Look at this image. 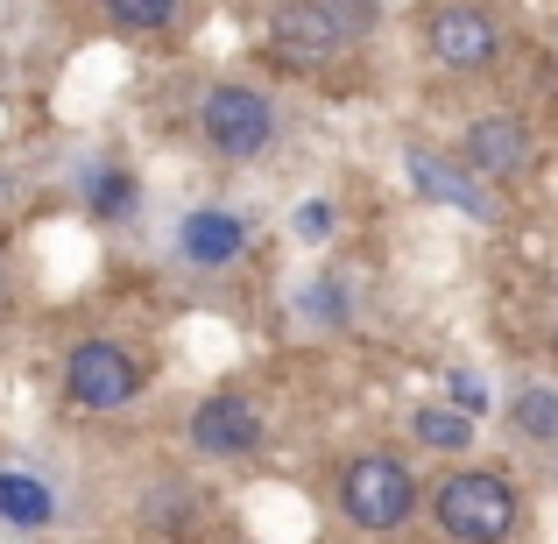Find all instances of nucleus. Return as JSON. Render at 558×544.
Wrapping results in <instances>:
<instances>
[{
  "mask_svg": "<svg viewBox=\"0 0 558 544\" xmlns=\"http://www.w3.org/2000/svg\"><path fill=\"white\" fill-rule=\"evenodd\" d=\"M424 517L446 544H517L523 531V488L509 467L460 460L438 481H424Z\"/></svg>",
  "mask_w": 558,
  "mask_h": 544,
  "instance_id": "nucleus-1",
  "label": "nucleus"
},
{
  "mask_svg": "<svg viewBox=\"0 0 558 544\" xmlns=\"http://www.w3.org/2000/svg\"><path fill=\"white\" fill-rule=\"evenodd\" d=\"M332 503H340V517L354 523V531L389 537V531H403V523L424 509V474L403 460V452H389V446L347 452L340 474H332Z\"/></svg>",
  "mask_w": 558,
  "mask_h": 544,
  "instance_id": "nucleus-2",
  "label": "nucleus"
},
{
  "mask_svg": "<svg viewBox=\"0 0 558 544\" xmlns=\"http://www.w3.org/2000/svg\"><path fill=\"white\" fill-rule=\"evenodd\" d=\"M410 28L438 71H495L509 57V22L495 0H424Z\"/></svg>",
  "mask_w": 558,
  "mask_h": 544,
  "instance_id": "nucleus-3",
  "label": "nucleus"
},
{
  "mask_svg": "<svg viewBox=\"0 0 558 544\" xmlns=\"http://www.w3.org/2000/svg\"><path fill=\"white\" fill-rule=\"evenodd\" d=\"M283 135V113L262 85L247 78H213L198 93V142L219 156V164H262Z\"/></svg>",
  "mask_w": 558,
  "mask_h": 544,
  "instance_id": "nucleus-4",
  "label": "nucleus"
},
{
  "mask_svg": "<svg viewBox=\"0 0 558 544\" xmlns=\"http://www.w3.org/2000/svg\"><path fill=\"white\" fill-rule=\"evenodd\" d=\"M57 382H64V403L93 410V418H113V410L142 403V389H149V367L128 340H107V333H85V340L64 347V361H57Z\"/></svg>",
  "mask_w": 558,
  "mask_h": 544,
  "instance_id": "nucleus-5",
  "label": "nucleus"
},
{
  "mask_svg": "<svg viewBox=\"0 0 558 544\" xmlns=\"http://www.w3.org/2000/svg\"><path fill=\"white\" fill-rule=\"evenodd\" d=\"M403 178L424 205H446V213L474 219V227H502L509 219V191L488 184L460 149H432V142H410L403 149Z\"/></svg>",
  "mask_w": 558,
  "mask_h": 544,
  "instance_id": "nucleus-6",
  "label": "nucleus"
},
{
  "mask_svg": "<svg viewBox=\"0 0 558 544\" xmlns=\"http://www.w3.org/2000/svg\"><path fill=\"white\" fill-rule=\"evenodd\" d=\"M184 438H191V452H198V460H219V467L255 460V452L269 446V410H262L247 389L219 382V389H205L198 403H191Z\"/></svg>",
  "mask_w": 558,
  "mask_h": 544,
  "instance_id": "nucleus-7",
  "label": "nucleus"
},
{
  "mask_svg": "<svg viewBox=\"0 0 558 544\" xmlns=\"http://www.w3.org/2000/svg\"><path fill=\"white\" fill-rule=\"evenodd\" d=\"M452 149H460L488 184L517 191L537 170V128L523 121L517 107H495V113H474V121L460 128V142H452Z\"/></svg>",
  "mask_w": 558,
  "mask_h": 544,
  "instance_id": "nucleus-8",
  "label": "nucleus"
},
{
  "mask_svg": "<svg viewBox=\"0 0 558 544\" xmlns=\"http://www.w3.org/2000/svg\"><path fill=\"white\" fill-rule=\"evenodd\" d=\"M269 50L283 57V64L318 71V64H340V57L354 50V36L332 22L326 0H276L269 8Z\"/></svg>",
  "mask_w": 558,
  "mask_h": 544,
  "instance_id": "nucleus-9",
  "label": "nucleus"
},
{
  "mask_svg": "<svg viewBox=\"0 0 558 544\" xmlns=\"http://www.w3.org/2000/svg\"><path fill=\"white\" fill-rule=\"evenodd\" d=\"M178 262L198 276H219L233 262H247V219L233 205H191L178 219Z\"/></svg>",
  "mask_w": 558,
  "mask_h": 544,
  "instance_id": "nucleus-10",
  "label": "nucleus"
},
{
  "mask_svg": "<svg viewBox=\"0 0 558 544\" xmlns=\"http://www.w3.org/2000/svg\"><path fill=\"white\" fill-rule=\"evenodd\" d=\"M410 438H417L424 452H446V460H466L481 438V418L460 403H446V396H432V403H410Z\"/></svg>",
  "mask_w": 558,
  "mask_h": 544,
  "instance_id": "nucleus-11",
  "label": "nucleus"
},
{
  "mask_svg": "<svg viewBox=\"0 0 558 544\" xmlns=\"http://www.w3.org/2000/svg\"><path fill=\"white\" fill-rule=\"evenodd\" d=\"M0 523L14 531H50L57 523V488L28 467H0Z\"/></svg>",
  "mask_w": 558,
  "mask_h": 544,
  "instance_id": "nucleus-12",
  "label": "nucleus"
},
{
  "mask_svg": "<svg viewBox=\"0 0 558 544\" xmlns=\"http://www.w3.org/2000/svg\"><path fill=\"white\" fill-rule=\"evenodd\" d=\"M509 432H517L523 446L558 452V389L551 382H523V389L509 396Z\"/></svg>",
  "mask_w": 558,
  "mask_h": 544,
  "instance_id": "nucleus-13",
  "label": "nucleus"
},
{
  "mask_svg": "<svg viewBox=\"0 0 558 544\" xmlns=\"http://www.w3.org/2000/svg\"><path fill=\"white\" fill-rule=\"evenodd\" d=\"M85 205H93V219H107V227H128L142 205V184L128 178L121 164H93L85 170Z\"/></svg>",
  "mask_w": 558,
  "mask_h": 544,
  "instance_id": "nucleus-14",
  "label": "nucleus"
},
{
  "mask_svg": "<svg viewBox=\"0 0 558 544\" xmlns=\"http://www.w3.org/2000/svg\"><path fill=\"white\" fill-rule=\"evenodd\" d=\"M99 14H107V28H121V36H178L184 0H99Z\"/></svg>",
  "mask_w": 558,
  "mask_h": 544,
  "instance_id": "nucleus-15",
  "label": "nucleus"
},
{
  "mask_svg": "<svg viewBox=\"0 0 558 544\" xmlns=\"http://www.w3.org/2000/svg\"><path fill=\"white\" fill-rule=\"evenodd\" d=\"M326 8H332V22L354 36V50L375 36V22H381V0H326Z\"/></svg>",
  "mask_w": 558,
  "mask_h": 544,
  "instance_id": "nucleus-16",
  "label": "nucleus"
},
{
  "mask_svg": "<svg viewBox=\"0 0 558 544\" xmlns=\"http://www.w3.org/2000/svg\"><path fill=\"white\" fill-rule=\"evenodd\" d=\"M304 312H312L318 326H347V290L332 283V276H318V283L304 290Z\"/></svg>",
  "mask_w": 558,
  "mask_h": 544,
  "instance_id": "nucleus-17",
  "label": "nucleus"
},
{
  "mask_svg": "<svg viewBox=\"0 0 558 544\" xmlns=\"http://www.w3.org/2000/svg\"><path fill=\"white\" fill-rule=\"evenodd\" d=\"M332 227H340L332 198H304L298 205V233H304V241H332Z\"/></svg>",
  "mask_w": 558,
  "mask_h": 544,
  "instance_id": "nucleus-18",
  "label": "nucleus"
},
{
  "mask_svg": "<svg viewBox=\"0 0 558 544\" xmlns=\"http://www.w3.org/2000/svg\"><path fill=\"white\" fill-rule=\"evenodd\" d=\"M446 389H452V403H460V410H474V418L488 410V389H481V382L466 375V367H452V382H446Z\"/></svg>",
  "mask_w": 558,
  "mask_h": 544,
  "instance_id": "nucleus-19",
  "label": "nucleus"
},
{
  "mask_svg": "<svg viewBox=\"0 0 558 544\" xmlns=\"http://www.w3.org/2000/svg\"><path fill=\"white\" fill-rule=\"evenodd\" d=\"M0 312H8V255H0Z\"/></svg>",
  "mask_w": 558,
  "mask_h": 544,
  "instance_id": "nucleus-20",
  "label": "nucleus"
}]
</instances>
